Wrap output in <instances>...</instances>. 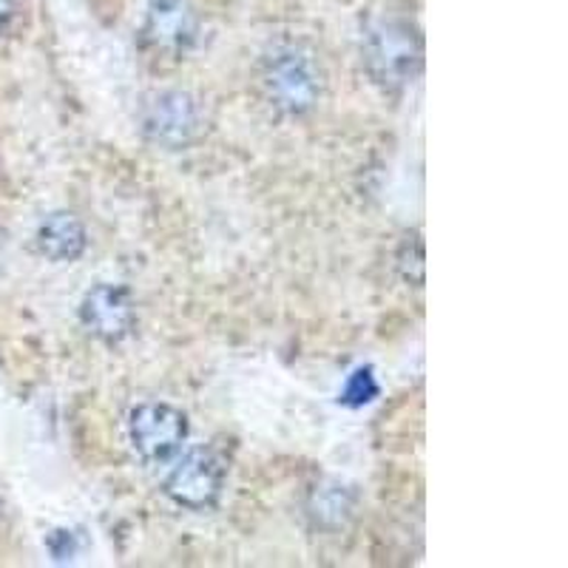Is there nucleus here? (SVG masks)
Listing matches in <instances>:
<instances>
[{
	"label": "nucleus",
	"instance_id": "3",
	"mask_svg": "<svg viewBox=\"0 0 568 568\" xmlns=\"http://www.w3.org/2000/svg\"><path fill=\"white\" fill-rule=\"evenodd\" d=\"M129 435L136 455L145 464H165L182 449L187 438V418L171 404L149 400L131 409Z\"/></svg>",
	"mask_w": 568,
	"mask_h": 568
},
{
	"label": "nucleus",
	"instance_id": "6",
	"mask_svg": "<svg viewBox=\"0 0 568 568\" xmlns=\"http://www.w3.org/2000/svg\"><path fill=\"white\" fill-rule=\"evenodd\" d=\"M80 322L105 344L123 342L134 329V298L123 284H98L80 304Z\"/></svg>",
	"mask_w": 568,
	"mask_h": 568
},
{
	"label": "nucleus",
	"instance_id": "11",
	"mask_svg": "<svg viewBox=\"0 0 568 568\" xmlns=\"http://www.w3.org/2000/svg\"><path fill=\"white\" fill-rule=\"evenodd\" d=\"M45 546H49V555H52L54 560L65 562V560H71V557L78 555L80 540H78V535H74V531L58 529V531H52V535H49Z\"/></svg>",
	"mask_w": 568,
	"mask_h": 568
},
{
	"label": "nucleus",
	"instance_id": "5",
	"mask_svg": "<svg viewBox=\"0 0 568 568\" xmlns=\"http://www.w3.org/2000/svg\"><path fill=\"white\" fill-rule=\"evenodd\" d=\"M200 129V111L191 94L162 91L142 109V131L162 149H185Z\"/></svg>",
	"mask_w": 568,
	"mask_h": 568
},
{
	"label": "nucleus",
	"instance_id": "7",
	"mask_svg": "<svg viewBox=\"0 0 568 568\" xmlns=\"http://www.w3.org/2000/svg\"><path fill=\"white\" fill-rule=\"evenodd\" d=\"M196 32L200 20L187 0H154L142 23V43L162 54H185Z\"/></svg>",
	"mask_w": 568,
	"mask_h": 568
},
{
	"label": "nucleus",
	"instance_id": "10",
	"mask_svg": "<svg viewBox=\"0 0 568 568\" xmlns=\"http://www.w3.org/2000/svg\"><path fill=\"white\" fill-rule=\"evenodd\" d=\"M378 395V378H375L373 367H358L347 375L342 393H338V404L349 409L367 407L369 400Z\"/></svg>",
	"mask_w": 568,
	"mask_h": 568
},
{
	"label": "nucleus",
	"instance_id": "2",
	"mask_svg": "<svg viewBox=\"0 0 568 568\" xmlns=\"http://www.w3.org/2000/svg\"><path fill=\"white\" fill-rule=\"evenodd\" d=\"M262 85L265 94L282 114L302 116L318 103L322 74L307 49L296 43L273 45L262 60Z\"/></svg>",
	"mask_w": 568,
	"mask_h": 568
},
{
	"label": "nucleus",
	"instance_id": "4",
	"mask_svg": "<svg viewBox=\"0 0 568 568\" xmlns=\"http://www.w3.org/2000/svg\"><path fill=\"white\" fill-rule=\"evenodd\" d=\"M222 484H225L222 460L213 453H207V449H194L169 475V480H165V495L176 506H182V509L205 511L220 500Z\"/></svg>",
	"mask_w": 568,
	"mask_h": 568
},
{
	"label": "nucleus",
	"instance_id": "12",
	"mask_svg": "<svg viewBox=\"0 0 568 568\" xmlns=\"http://www.w3.org/2000/svg\"><path fill=\"white\" fill-rule=\"evenodd\" d=\"M12 12H14V3L12 0H0V32L9 27V20H12Z\"/></svg>",
	"mask_w": 568,
	"mask_h": 568
},
{
	"label": "nucleus",
	"instance_id": "8",
	"mask_svg": "<svg viewBox=\"0 0 568 568\" xmlns=\"http://www.w3.org/2000/svg\"><path fill=\"white\" fill-rule=\"evenodd\" d=\"M304 511L313 529L338 531L349 524L355 511V489L342 480H322L307 491Z\"/></svg>",
	"mask_w": 568,
	"mask_h": 568
},
{
	"label": "nucleus",
	"instance_id": "1",
	"mask_svg": "<svg viewBox=\"0 0 568 568\" xmlns=\"http://www.w3.org/2000/svg\"><path fill=\"white\" fill-rule=\"evenodd\" d=\"M420 58L424 49L418 29L409 20L398 14L369 20L364 32V65L382 89L398 91L413 83L420 71Z\"/></svg>",
	"mask_w": 568,
	"mask_h": 568
},
{
	"label": "nucleus",
	"instance_id": "9",
	"mask_svg": "<svg viewBox=\"0 0 568 568\" xmlns=\"http://www.w3.org/2000/svg\"><path fill=\"white\" fill-rule=\"evenodd\" d=\"M89 247V233L74 213H49L38 227V251L52 262H78Z\"/></svg>",
	"mask_w": 568,
	"mask_h": 568
}]
</instances>
